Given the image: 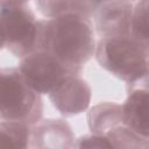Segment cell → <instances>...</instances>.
I'll return each mask as SVG.
<instances>
[{
    "instance_id": "2",
    "label": "cell",
    "mask_w": 149,
    "mask_h": 149,
    "mask_svg": "<svg viewBox=\"0 0 149 149\" xmlns=\"http://www.w3.org/2000/svg\"><path fill=\"white\" fill-rule=\"evenodd\" d=\"M93 56L100 68L128 85L147 80L149 45L132 36L99 38Z\"/></svg>"
},
{
    "instance_id": "19",
    "label": "cell",
    "mask_w": 149,
    "mask_h": 149,
    "mask_svg": "<svg viewBox=\"0 0 149 149\" xmlns=\"http://www.w3.org/2000/svg\"><path fill=\"white\" fill-rule=\"evenodd\" d=\"M127 1H129V2H132V3H135V2H137L139 0H127Z\"/></svg>"
},
{
    "instance_id": "12",
    "label": "cell",
    "mask_w": 149,
    "mask_h": 149,
    "mask_svg": "<svg viewBox=\"0 0 149 149\" xmlns=\"http://www.w3.org/2000/svg\"><path fill=\"white\" fill-rule=\"evenodd\" d=\"M112 146V148H130V149H139L143 148L147 149L149 147V141L133 130H130L125 125H120L116 128L109 130L105 134Z\"/></svg>"
},
{
    "instance_id": "18",
    "label": "cell",
    "mask_w": 149,
    "mask_h": 149,
    "mask_svg": "<svg viewBox=\"0 0 149 149\" xmlns=\"http://www.w3.org/2000/svg\"><path fill=\"white\" fill-rule=\"evenodd\" d=\"M5 48V36H3V30H2V26L0 22V50Z\"/></svg>"
},
{
    "instance_id": "11",
    "label": "cell",
    "mask_w": 149,
    "mask_h": 149,
    "mask_svg": "<svg viewBox=\"0 0 149 149\" xmlns=\"http://www.w3.org/2000/svg\"><path fill=\"white\" fill-rule=\"evenodd\" d=\"M31 125L19 121H0V148H29Z\"/></svg>"
},
{
    "instance_id": "7",
    "label": "cell",
    "mask_w": 149,
    "mask_h": 149,
    "mask_svg": "<svg viewBox=\"0 0 149 149\" xmlns=\"http://www.w3.org/2000/svg\"><path fill=\"white\" fill-rule=\"evenodd\" d=\"M92 91L80 74L71 76L48 97L52 106L64 116H74L85 112L91 102Z\"/></svg>"
},
{
    "instance_id": "5",
    "label": "cell",
    "mask_w": 149,
    "mask_h": 149,
    "mask_svg": "<svg viewBox=\"0 0 149 149\" xmlns=\"http://www.w3.org/2000/svg\"><path fill=\"white\" fill-rule=\"evenodd\" d=\"M5 47L17 58L31 54L37 47V19L28 6L0 9Z\"/></svg>"
},
{
    "instance_id": "10",
    "label": "cell",
    "mask_w": 149,
    "mask_h": 149,
    "mask_svg": "<svg viewBox=\"0 0 149 149\" xmlns=\"http://www.w3.org/2000/svg\"><path fill=\"white\" fill-rule=\"evenodd\" d=\"M87 125L93 134H107L122 125L121 105L109 101L94 105L87 112Z\"/></svg>"
},
{
    "instance_id": "17",
    "label": "cell",
    "mask_w": 149,
    "mask_h": 149,
    "mask_svg": "<svg viewBox=\"0 0 149 149\" xmlns=\"http://www.w3.org/2000/svg\"><path fill=\"white\" fill-rule=\"evenodd\" d=\"M30 0H0V9L28 6Z\"/></svg>"
},
{
    "instance_id": "1",
    "label": "cell",
    "mask_w": 149,
    "mask_h": 149,
    "mask_svg": "<svg viewBox=\"0 0 149 149\" xmlns=\"http://www.w3.org/2000/svg\"><path fill=\"white\" fill-rule=\"evenodd\" d=\"M95 33L90 17L68 13L37 20V47L66 65L83 69L93 57Z\"/></svg>"
},
{
    "instance_id": "4",
    "label": "cell",
    "mask_w": 149,
    "mask_h": 149,
    "mask_svg": "<svg viewBox=\"0 0 149 149\" xmlns=\"http://www.w3.org/2000/svg\"><path fill=\"white\" fill-rule=\"evenodd\" d=\"M17 70L26 84L38 94H49L71 76H78L83 69L64 64L52 55L35 50L21 58Z\"/></svg>"
},
{
    "instance_id": "8",
    "label": "cell",
    "mask_w": 149,
    "mask_h": 149,
    "mask_svg": "<svg viewBox=\"0 0 149 149\" xmlns=\"http://www.w3.org/2000/svg\"><path fill=\"white\" fill-rule=\"evenodd\" d=\"M74 135L70 125L62 119H44L31 125L30 147L38 149L72 148Z\"/></svg>"
},
{
    "instance_id": "15",
    "label": "cell",
    "mask_w": 149,
    "mask_h": 149,
    "mask_svg": "<svg viewBox=\"0 0 149 149\" xmlns=\"http://www.w3.org/2000/svg\"><path fill=\"white\" fill-rule=\"evenodd\" d=\"M73 147L77 148H112L108 139L106 135L102 134H91V135H84L74 142Z\"/></svg>"
},
{
    "instance_id": "13",
    "label": "cell",
    "mask_w": 149,
    "mask_h": 149,
    "mask_svg": "<svg viewBox=\"0 0 149 149\" xmlns=\"http://www.w3.org/2000/svg\"><path fill=\"white\" fill-rule=\"evenodd\" d=\"M35 5L40 14L45 19H52L68 13L81 15L80 0H35Z\"/></svg>"
},
{
    "instance_id": "16",
    "label": "cell",
    "mask_w": 149,
    "mask_h": 149,
    "mask_svg": "<svg viewBox=\"0 0 149 149\" xmlns=\"http://www.w3.org/2000/svg\"><path fill=\"white\" fill-rule=\"evenodd\" d=\"M107 0H80L81 3V15L87 16V17H92L93 14L95 13V10L98 9V7L104 3Z\"/></svg>"
},
{
    "instance_id": "6",
    "label": "cell",
    "mask_w": 149,
    "mask_h": 149,
    "mask_svg": "<svg viewBox=\"0 0 149 149\" xmlns=\"http://www.w3.org/2000/svg\"><path fill=\"white\" fill-rule=\"evenodd\" d=\"M132 2L127 0H107L93 14L94 33L102 37L130 36Z\"/></svg>"
},
{
    "instance_id": "9",
    "label": "cell",
    "mask_w": 149,
    "mask_h": 149,
    "mask_svg": "<svg viewBox=\"0 0 149 149\" xmlns=\"http://www.w3.org/2000/svg\"><path fill=\"white\" fill-rule=\"evenodd\" d=\"M122 125L137 135L148 140V90L135 88L128 93L126 101L121 105Z\"/></svg>"
},
{
    "instance_id": "14",
    "label": "cell",
    "mask_w": 149,
    "mask_h": 149,
    "mask_svg": "<svg viewBox=\"0 0 149 149\" xmlns=\"http://www.w3.org/2000/svg\"><path fill=\"white\" fill-rule=\"evenodd\" d=\"M130 36L136 41L148 44V0H139L133 5L130 20Z\"/></svg>"
},
{
    "instance_id": "3",
    "label": "cell",
    "mask_w": 149,
    "mask_h": 149,
    "mask_svg": "<svg viewBox=\"0 0 149 149\" xmlns=\"http://www.w3.org/2000/svg\"><path fill=\"white\" fill-rule=\"evenodd\" d=\"M42 115L41 94L26 84L17 68H0V121L34 125Z\"/></svg>"
}]
</instances>
